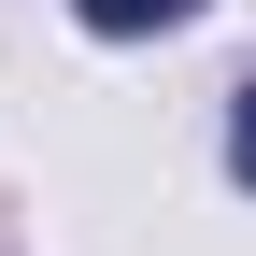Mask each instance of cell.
Segmentation results:
<instances>
[{
  "label": "cell",
  "instance_id": "obj_1",
  "mask_svg": "<svg viewBox=\"0 0 256 256\" xmlns=\"http://www.w3.org/2000/svg\"><path fill=\"white\" fill-rule=\"evenodd\" d=\"M72 14L100 28V43H142V28H185V14H200V0H72Z\"/></svg>",
  "mask_w": 256,
  "mask_h": 256
},
{
  "label": "cell",
  "instance_id": "obj_2",
  "mask_svg": "<svg viewBox=\"0 0 256 256\" xmlns=\"http://www.w3.org/2000/svg\"><path fill=\"white\" fill-rule=\"evenodd\" d=\"M228 171L256 185V86H242V114H228Z\"/></svg>",
  "mask_w": 256,
  "mask_h": 256
}]
</instances>
